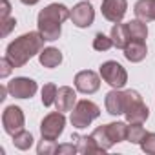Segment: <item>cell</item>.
<instances>
[{
    "mask_svg": "<svg viewBox=\"0 0 155 155\" xmlns=\"http://www.w3.org/2000/svg\"><path fill=\"white\" fill-rule=\"evenodd\" d=\"M46 38L40 35V31H29L20 37H17L13 42L8 44L6 48V57L11 60L15 68L26 66L35 55H38L44 49Z\"/></svg>",
    "mask_w": 155,
    "mask_h": 155,
    "instance_id": "cell-1",
    "label": "cell"
},
{
    "mask_svg": "<svg viewBox=\"0 0 155 155\" xmlns=\"http://www.w3.org/2000/svg\"><path fill=\"white\" fill-rule=\"evenodd\" d=\"M71 17V9H68L64 4L53 2L49 6H46L38 17H37V26L40 35L46 38V42H53L60 38L62 33V24Z\"/></svg>",
    "mask_w": 155,
    "mask_h": 155,
    "instance_id": "cell-2",
    "label": "cell"
},
{
    "mask_svg": "<svg viewBox=\"0 0 155 155\" xmlns=\"http://www.w3.org/2000/svg\"><path fill=\"white\" fill-rule=\"evenodd\" d=\"M101 117V108L93 102V101H88V99H82V101H77L75 108L71 110V117H69V122L77 128V130H84L88 128L95 119Z\"/></svg>",
    "mask_w": 155,
    "mask_h": 155,
    "instance_id": "cell-3",
    "label": "cell"
},
{
    "mask_svg": "<svg viewBox=\"0 0 155 155\" xmlns=\"http://www.w3.org/2000/svg\"><path fill=\"white\" fill-rule=\"evenodd\" d=\"M124 95H126V108H124L126 122L144 124L148 120V117H150V108L144 104L140 93L135 91V90H126Z\"/></svg>",
    "mask_w": 155,
    "mask_h": 155,
    "instance_id": "cell-4",
    "label": "cell"
},
{
    "mask_svg": "<svg viewBox=\"0 0 155 155\" xmlns=\"http://www.w3.org/2000/svg\"><path fill=\"white\" fill-rule=\"evenodd\" d=\"M99 73L102 77V81L106 84H110L115 90H122L128 82V71L122 64H119L117 60H106L101 64Z\"/></svg>",
    "mask_w": 155,
    "mask_h": 155,
    "instance_id": "cell-5",
    "label": "cell"
},
{
    "mask_svg": "<svg viewBox=\"0 0 155 155\" xmlns=\"http://www.w3.org/2000/svg\"><path fill=\"white\" fill-rule=\"evenodd\" d=\"M66 128V115L62 111H51L48 113L42 122H40V135L42 139H49V140H57Z\"/></svg>",
    "mask_w": 155,
    "mask_h": 155,
    "instance_id": "cell-6",
    "label": "cell"
},
{
    "mask_svg": "<svg viewBox=\"0 0 155 155\" xmlns=\"http://www.w3.org/2000/svg\"><path fill=\"white\" fill-rule=\"evenodd\" d=\"M101 79H102L101 73H95L91 69H82L75 75L73 84H75L77 91H81L84 95H93L101 88Z\"/></svg>",
    "mask_w": 155,
    "mask_h": 155,
    "instance_id": "cell-7",
    "label": "cell"
},
{
    "mask_svg": "<svg viewBox=\"0 0 155 155\" xmlns=\"http://www.w3.org/2000/svg\"><path fill=\"white\" fill-rule=\"evenodd\" d=\"M24 124H26V117H24V111L20 106H8L4 111H2V126H4V131L8 135H15L18 133L20 130H24Z\"/></svg>",
    "mask_w": 155,
    "mask_h": 155,
    "instance_id": "cell-8",
    "label": "cell"
},
{
    "mask_svg": "<svg viewBox=\"0 0 155 155\" xmlns=\"http://www.w3.org/2000/svg\"><path fill=\"white\" fill-rule=\"evenodd\" d=\"M8 91L15 99H31L38 91V84L29 77H15L8 82Z\"/></svg>",
    "mask_w": 155,
    "mask_h": 155,
    "instance_id": "cell-9",
    "label": "cell"
},
{
    "mask_svg": "<svg viewBox=\"0 0 155 155\" xmlns=\"http://www.w3.org/2000/svg\"><path fill=\"white\" fill-rule=\"evenodd\" d=\"M69 18L73 22V26L81 28V29L90 28L93 24V20H95V9L90 4V0H84V2L75 4L73 9H71V17Z\"/></svg>",
    "mask_w": 155,
    "mask_h": 155,
    "instance_id": "cell-10",
    "label": "cell"
},
{
    "mask_svg": "<svg viewBox=\"0 0 155 155\" xmlns=\"http://www.w3.org/2000/svg\"><path fill=\"white\" fill-rule=\"evenodd\" d=\"M101 11L108 22H111V24L122 22L124 15L128 11V0H102Z\"/></svg>",
    "mask_w": 155,
    "mask_h": 155,
    "instance_id": "cell-11",
    "label": "cell"
},
{
    "mask_svg": "<svg viewBox=\"0 0 155 155\" xmlns=\"http://www.w3.org/2000/svg\"><path fill=\"white\" fill-rule=\"evenodd\" d=\"M104 106H106V111L113 117H119V115H124V108H126V95L122 90H111L106 93V99H104Z\"/></svg>",
    "mask_w": 155,
    "mask_h": 155,
    "instance_id": "cell-12",
    "label": "cell"
},
{
    "mask_svg": "<svg viewBox=\"0 0 155 155\" xmlns=\"http://www.w3.org/2000/svg\"><path fill=\"white\" fill-rule=\"evenodd\" d=\"M77 104V91L69 86H60L58 88V93H57V101H55V106L58 111L66 113V111H71Z\"/></svg>",
    "mask_w": 155,
    "mask_h": 155,
    "instance_id": "cell-13",
    "label": "cell"
},
{
    "mask_svg": "<svg viewBox=\"0 0 155 155\" xmlns=\"http://www.w3.org/2000/svg\"><path fill=\"white\" fill-rule=\"evenodd\" d=\"M71 140L77 144V148H79V153H84V155L104 153V150L95 142V139H93L91 135H79V133H73V135H71Z\"/></svg>",
    "mask_w": 155,
    "mask_h": 155,
    "instance_id": "cell-14",
    "label": "cell"
},
{
    "mask_svg": "<svg viewBox=\"0 0 155 155\" xmlns=\"http://www.w3.org/2000/svg\"><path fill=\"white\" fill-rule=\"evenodd\" d=\"M122 51H124L126 60L137 64V62H142V60L146 58V55H148V46H146V42H142V40H131Z\"/></svg>",
    "mask_w": 155,
    "mask_h": 155,
    "instance_id": "cell-15",
    "label": "cell"
},
{
    "mask_svg": "<svg viewBox=\"0 0 155 155\" xmlns=\"http://www.w3.org/2000/svg\"><path fill=\"white\" fill-rule=\"evenodd\" d=\"M62 51L60 49H57V48H53V46H49V48H44L40 53H38V62L44 66V68H48V69H55V68H58L60 64H62Z\"/></svg>",
    "mask_w": 155,
    "mask_h": 155,
    "instance_id": "cell-16",
    "label": "cell"
},
{
    "mask_svg": "<svg viewBox=\"0 0 155 155\" xmlns=\"http://www.w3.org/2000/svg\"><path fill=\"white\" fill-rule=\"evenodd\" d=\"M110 37H111L113 46H115L117 49H124V48L131 42V38H130V31H128V26H126V24H122V22L113 24Z\"/></svg>",
    "mask_w": 155,
    "mask_h": 155,
    "instance_id": "cell-17",
    "label": "cell"
},
{
    "mask_svg": "<svg viewBox=\"0 0 155 155\" xmlns=\"http://www.w3.org/2000/svg\"><path fill=\"white\" fill-rule=\"evenodd\" d=\"M133 13L144 22L155 20V0H137L133 6Z\"/></svg>",
    "mask_w": 155,
    "mask_h": 155,
    "instance_id": "cell-18",
    "label": "cell"
},
{
    "mask_svg": "<svg viewBox=\"0 0 155 155\" xmlns=\"http://www.w3.org/2000/svg\"><path fill=\"white\" fill-rule=\"evenodd\" d=\"M126 26H128V31H130V38L131 40H142V42H146V38H148V26H146L144 20L135 18V20L126 22Z\"/></svg>",
    "mask_w": 155,
    "mask_h": 155,
    "instance_id": "cell-19",
    "label": "cell"
},
{
    "mask_svg": "<svg viewBox=\"0 0 155 155\" xmlns=\"http://www.w3.org/2000/svg\"><path fill=\"white\" fill-rule=\"evenodd\" d=\"M106 130H108V133H110V137H111V140L115 144L124 142L126 135H128V122H120V120L110 122V124H106Z\"/></svg>",
    "mask_w": 155,
    "mask_h": 155,
    "instance_id": "cell-20",
    "label": "cell"
},
{
    "mask_svg": "<svg viewBox=\"0 0 155 155\" xmlns=\"http://www.w3.org/2000/svg\"><path fill=\"white\" fill-rule=\"evenodd\" d=\"M91 137L95 139V142H97L104 151H108V150H111V148L115 146V142L111 140V137H110V133H108V130H106V124L95 128V130L91 131Z\"/></svg>",
    "mask_w": 155,
    "mask_h": 155,
    "instance_id": "cell-21",
    "label": "cell"
},
{
    "mask_svg": "<svg viewBox=\"0 0 155 155\" xmlns=\"http://www.w3.org/2000/svg\"><path fill=\"white\" fill-rule=\"evenodd\" d=\"M146 135V130L142 124L139 122H128V135H126V140L131 142V144H140V140L144 139Z\"/></svg>",
    "mask_w": 155,
    "mask_h": 155,
    "instance_id": "cell-22",
    "label": "cell"
},
{
    "mask_svg": "<svg viewBox=\"0 0 155 155\" xmlns=\"http://www.w3.org/2000/svg\"><path fill=\"white\" fill-rule=\"evenodd\" d=\"M33 135H31V131H26V130H20L18 133H15L13 135V144H15V148L17 150H22V151H26V150H29L31 146H33Z\"/></svg>",
    "mask_w": 155,
    "mask_h": 155,
    "instance_id": "cell-23",
    "label": "cell"
},
{
    "mask_svg": "<svg viewBox=\"0 0 155 155\" xmlns=\"http://www.w3.org/2000/svg\"><path fill=\"white\" fill-rule=\"evenodd\" d=\"M57 93H58L57 84H53V82L44 84V88H42V91H40V101H42V104H44L46 108L53 106L55 101H57Z\"/></svg>",
    "mask_w": 155,
    "mask_h": 155,
    "instance_id": "cell-24",
    "label": "cell"
},
{
    "mask_svg": "<svg viewBox=\"0 0 155 155\" xmlns=\"http://www.w3.org/2000/svg\"><path fill=\"white\" fill-rule=\"evenodd\" d=\"M113 48V40L111 37H106L104 33H97L93 38V49L95 51H108Z\"/></svg>",
    "mask_w": 155,
    "mask_h": 155,
    "instance_id": "cell-25",
    "label": "cell"
},
{
    "mask_svg": "<svg viewBox=\"0 0 155 155\" xmlns=\"http://www.w3.org/2000/svg\"><path fill=\"white\" fill-rule=\"evenodd\" d=\"M140 150L148 155H155V133L153 131H146L144 139L140 140Z\"/></svg>",
    "mask_w": 155,
    "mask_h": 155,
    "instance_id": "cell-26",
    "label": "cell"
},
{
    "mask_svg": "<svg viewBox=\"0 0 155 155\" xmlns=\"http://www.w3.org/2000/svg\"><path fill=\"white\" fill-rule=\"evenodd\" d=\"M37 153L38 155H53L57 153V142L49 140V139H42L37 146Z\"/></svg>",
    "mask_w": 155,
    "mask_h": 155,
    "instance_id": "cell-27",
    "label": "cell"
},
{
    "mask_svg": "<svg viewBox=\"0 0 155 155\" xmlns=\"http://www.w3.org/2000/svg\"><path fill=\"white\" fill-rule=\"evenodd\" d=\"M57 153L58 155H75V153H79V148H77L75 142H64V144L57 146Z\"/></svg>",
    "mask_w": 155,
    "mask_h": 155,
    "instance_id": "cell-28",
    "label": "cell"
},
{
    "mask_svg": "<svg viewBox=\"0 0 155 155\" xmlns=\"http://www.w3.org/2000/svg\"><path fill=\"white\" fill-rule=\"evenodd\" d=\"M13 64H11V60L8 58V57H4L2 60H0V77L2 79H6V77H9V73L13 71Z\"/></svg>",
    "mask_w": 155,
    "mask_h": 155,
    "instance_id": "cell-29",
    "label": "cell"
},
{
    "mask_svg": "<svg viewBox=\"0 0 155 155\" xmlns=\"http://www.w3.org/2000/svg\"><path fill=\"white\" fill-rule=\"evenodd\" d=\"M0 22H2V37H8L11 33V29L17 26V18L15 17H8V18L0 20Z\"/></svg>",
    "mask_w": 155,
    "mask_h": 155,
    "instance_id": "cell-30",
    "label": "cell"
},
{
    "mask_svg": "<svg viewBox=\"0 0 155 155\" xmlns=\"http://www.w3.org/2000/svg\"><path fill=\"white\" fill-rule=\"evenodd\" d=\"M0 4H2V13H0V20H4L9 17L11 13V4H9V0H0Z\"/></svg>",
    "mask_w": 155,
    "mask_h": 155,
    "instance_id": "cell-31",
    "label": "cell"
},
{
    "mask_svg": "<svg viewBox=\"0 0 155 155\" xmlns=\"http://www.w3.org/2000/svg\"><path fill=\"white\" fill-rule=\"evenodd\" d=\"M6 93H9V91H8V84L0 88V101H4V99H6Z\"/></svg>",
    "mask_w": 155,
    "mask_h": 155,
    "instance_id": "cell-32",
    "label": "cell"
},
{
    "mask_svg": "<svg viewBox=\"0 0 155 155\" xmlns=\"http://www.w3.org/2000/svg\"><path fill=\"white\" fill-rule=\"evenodd\" d=\"M20 2H22L24 6H35V4L40 2V0H20Z\"/></svg>",
    "mask_w": 155,
    "mask_h": 155,
    "instance_id": "cell-33",
    "label": "cell"
}]
</instances>
